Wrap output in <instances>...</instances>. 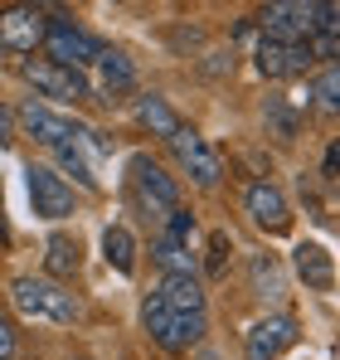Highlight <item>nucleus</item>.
Segmentation results:
<instances>
[{
  "label": "nucleus",
  "instance_id": "29",
  "mask_svg": "<svg viewBox=\"0 0 340 360\" xmlns=\"http://www.w3.org/2000/svg\"><path fill=\"white\" fill-rule=\"evenodd\" d=\"M15 346H20V331H15V321L0 311V360H10L15 356Z\"/></svg>",
  "mask_w": 340,
  "mask_h": 360
},
{
  "label": "nucleus",
  "instance_id": "16",
  "mask_svg": "<svg viewBox=\"0 0 340 360\" xmlns=\"http://www.w3.org/2000/svg\"><path fill=\"white\" fill-rule=\"evenodd\" d=\"M248 288H253V297H258V302H282V292H287L282 258H277V253H268V248L248 253Z\"/></svg>",
  "mask_w": 340,
  "mask_h": 360
},
{
  "label": "nucleus",
  "instance_id": "30",
  "mask_svg": "<svg viewBox=\"0 0 340 360\" xmlns=\"http://www.w3.org/2000/svg\"><path fill=\"white\" fill-rule=\"evenodd\" d=\"M336 176H340V141H331V146H326V156H321V180H326V185H336Z\"/></svg>",
  "mask_w": 340,
  "mask_h": 360
},
{
  "label": "nucleus",
  "instance_id": "17",
  "mask_svg": "<svg viewBox=\"0 0 340 360\" xmlns=\"http://www.w3.org/2000/svg\"><path fill=\"white\" fill-rule=\"evenodd\" d=\"M78 268H83V243H78V234L54 229V234L44 239V278L68 283V278H78Z\"/></svg>",
  "mask_w": 340,
  "mask_h": 360
},
{
  "label": "nucleus",
  "instance_id": "18",
  "mask_svg": "<svg viewBox=\"0 0 340 360\" xmlns=\"http://www.w3.org/2000/svg\"><path fill=\"white\" fill-rule=\"evenodd\" d=\"M131 117H136V127H141L146 136H161V141H170V136L180 131V112L170 108L161 93H141V98L131 103Z\"/></svg>",
  "mask_w": 340,
  "mask_h": 360
},
{
  "label": "nucleus",
  "instance_id": "9",
  "mask_svg": "<svg viewBox=\"0 0 340 360\" xmlns=\"http://www.w3.org/2000/svg\"><path fill=\"white\" fill-rule=\"evenodd\" d=\"M25 185H30V210H34V219H68L73 210H78V200H73V185L58 176L54 166H39V161H30L25 166Z\"/></svg>",
  "mask_w": 340,
  "mask_h": 360
},
{
  "label": "nucleus",
  "instance_id": "7",
  "mask_svg": "<svg viewBox=\"0 0 340 360\" xmlns=\"http://www.w3.org/2000/svg\"><path fill=\"white\" fill-rule=\"evenodd\" d=\"M166 146H170V156H175V166L195 180L200 190H219V185H224V161H219V151H214L195 127L180 122V131L170 136Z\"/></svg>",
  "mask_w": 340,
  "mask_h": 360
},
{
  "label": "nucleus",
  "instance_id": "11",
  "mask_svg": "<svg viewBox=\"0 0 340 360\" xmlns=\"http://www.w3.org/2000/svg\"><path fill=\"white\" fill-rule=\"evenodd\" d=\"M253 30H263V39H277V44H306L316 34L311 25V5L301 0H273L253 15Z\"/></svg>",
  "mask_w": 340,
  "mask_h": 360
},
{
  "label": "nucleus",
  "instance_id": "5",
  "mask_svg": "<svg viewBox=\"0 0 340 360\" xmlns=\"http://www.w3.org/2000/svg\"><path fill=\"white\" fill-rule=\"evenodd\" d=\"M20 78L30 83V98H39V103L78 108V103H88V98H93V88H88V78H83V73L58 68V63H49V59H20Z\"/></svg>",
  "mask_w": 340,
  "mask_h": 360
},
{
  "label": "nucleus",
  "instance_id": "1",
  "mask_svg": "<svg viewBox=\"0 0 340 360\" xmlns=\"http://www.w3.org/2000/svg\"><path fill=\"white\" fill-rule=\"evenodd\" d=\"M10 302H15V311L20 316H30V321H54V326H73L78 316H83V302L78 292H68L63 283L54 278H34V273H15L10 278Z\"/></svg>",
  "mask_w": 340,
  "mask_h": 360
},
{
  "label": "nucleus",
  "instance_id": "27",
  "mask_svg": "<svg viewBox=\"0 0 340 360\" xmlns=\"http://www.w3.org/2000/svg\"><path fill=\"white\" fill-rule=\"evenodd\" d=\"M15 136H20V127H15V108L0 98V151H10V146H15Z\"/></svg>",
  "mask_w": 340,
  "mask_h": 360
},
{
  "label": "nucleus",
  "instance_id": "28",
  "mask_svg": "<svg viewBox=\"0 0 340 360\" xmlns=\"http://www.w3.org/2000/svg\"><path fill=\"white\" fill-rule=\"evenodd\" d=\"M170 44H175L180 54H190V49H200V44H204V30H195V25H180V30L170 34Z\"/></svg>",
  "mask_w": 340,
  "mask_h": 360
},
{
  "label": "nucleus",
  "instance_id": "14",
  "mask_svg": "<svg viewBox=\"0 0 340 360\" xmlns=\"http://www.w3.org/2000/svg\"><path fill=\"white\" fill-rule=\"evenodd\" d=\"M253 68H258L263 78L282 83V78H301V73H306V68H316V63H311V49H306V44L258 39V49H253Z\"/></svg>",
  "mask_w": 340,
  "mask_h": 360
},
{
  "label": "nucleus",
  "instance_id": "21",
  "mask_svg": "<svg viewBox=\"0 0 340 360\" xmlns=\"http://www.w3.org/2000/svg\"><path fill=\"white\" fill-rule=\"evenodd\" d=\"M103 258H107L112 273L131 278V273H136V234H131L126 224H107V229H103Z\"/></svg>",
  "mask_w": 340,
  "mask_h": 360
},
{
  "label": "nucleus",
  "instance_id": "12",
  "mask_svg": "<svg viewBox=\"0 0 340 360\" xmlns=\"http://www.w3.org/2000/svg\"><path fill=\"white\" fill-rule=\"evenodd\" d=\"M15 127L30 136V141H39V146H68L73 141V122L63 117V112H54L49 103H39V98H25L20 108H15Z\"/></svg>",
  "mask_w": 340,
  "mask_h": 360
},
{
  "label": "nucleus",
  "instance_id": "22",
  "mask_svg": "<svg viewBox=\"0 0 340 360\" xmlns=\"http://www.w3.org/2000/svg\"><path fill=\"white\" fill-rule=\"evenodd\" d=\"M151 258H156L161 278H190V273H200V258H195L185 243H170V239H161V234L151 243Z\"/></svg>",
  "mask_w": 340,
  "mask_h": 360
},
{
  "label": "nucleus",
  "instance_id": "2",
  "mask_svg": "<svg viewBox=\"0 0 340 360\" xmlns=\"http://www.w3.org/2000/svg\"><path fill=\"white\" fill-rule=\"evenodd\" d=\"M141 331H146L161 351L180 356V351H190V346L204 341V331H209V311H170L156 292H146V297H141Z\"/></svg>",
  "mask_w": 340,
  "mask_h": 360
},
{
  "label": "nucleus",
  "instance_id": "25",
  "mask_svg": "<svg viewBox=\"0 0 340 360\" xmlns=\"http://www.w3.org/2000/svg\"><path fill=\"white\" fill-rule=\"evenodd\" d=\"M228 258H233V239H228V229H209V243H204V273H209V278H224Z\"/></svg>",
  "mask_w": 340,
  "mask_h": 360
},
{
  "label": "nucleus",
  "instance_id": "3",
  "mask_svg": "<svg viewBox=\"0 0 340 360\" xmlns=\"http://www.w3.org/2000/svg\"><path fill=\"white\" fill-rule=\"evenodd\" d=\"M126 185H131V200L141 205V214L156 219V224H166L170 210H180V180L170 176L161 161H151V156H131L126 161Z\"/></svg>",
  "mask_w": 340,
  "mask_h": 360
},
{
  "label": "nucleus",
  "instance_id": "15",
  "mask_svg": "<svg viewBox=\"0 0 340 360\" xmlns=\"http://www.w3.org/2000/svg\"><path fill=\"white\" fill-rule=\"evenodd\" d=\"M292 273L306 283V292H336V253L326 243L301 239L292 248Z\"/></svg>",
  "mask_w": 340,
  "mask_h": 360
},
{
  "label": "nucleus",
  "instance_id": "23",
  "mask_svg": "<svg viewBox=\"0 0 340 360\" xmlns=\"http://www.w3.org/2000/svg\"><path fill=\"white\" fill-rule=\"evenodd\" d=\"M54 166L63 176H73L83 190H98V171L88 166V156H83V146L78 141H68V146H54Z\"/></svg>",
  "mask_w": 340,
  "mask_h": 360
},
{
  "label": "nucleus",
  "instance_id": "10",
  "mask_svg": "<svg viewBox=\"0 0 340 360\" xmlns=\"http://www.w3.org/2000/svg\"><path fill=\"white\" fill-rule=\"evenodd\" d=\"M296 336H301V326L292 311H268L243 331V360H277L282 351L296 346Z\"/></svg>",
  "mask_w": 340,
  "mask_h": 360
},
{
  "label": "nucleus",
  "instance_id": "26",
  "mask_svg": "<svg viewBox=\"0 0 340 360\" xmlns=\"http://www.w3.org/2000/svg\"><path fill=\"white\" fill-rule=\"evenodd\" d=\"M200 68H204L209 78H224V73H233V49H209Z\"/></svg>",
  "mask_w": 340,
  "mask_h": 360
},
{
  "label": "nucleus",
  "instance_id": "13",
  "mask_svg": "<svg viewBox=\"0 0 340 360\" xmlns=\"http://www.w3.org/2000/svg\"><path fill=\"white\" fill-rule=\"evenodd\" d=\"M88 73H98V83L88 78V88L98 93V103H122V93H131L136 88V63L126 59L122 49H98V63L88 68Z\"/></svg>",
  "mask_w": 340,
  "mask_h": 360
},
{
  "label": "nucleus",
  "instance_id": "6",
  "mask_svg": "<svg viewBox=\"0 0 340 360\" xmlns=\"http://www.w3.org/2000/svg\"><path fill=\"white\" fill-rule=\"evenodd\" d=\"M49 30V10L44 5H0V54L15 59H34Z\"/></svg>",
  "mask_w": 340,
  "mask_h": 360
},
{
  "label": "nucleus",
  "instance_id": "19",
  "mask_svg": "<svg viewBox=\"0 0 340 360\" xmlns=\"http://www.w3.org/2000/svg\"><path fill=\"white\" fill-rule=\"evenodd\" d=\"M258 117H263V136H273L277 146H292V141L301 136V112L287 103L282 93H273V98L263 103V112H258Z\"/></svg>",
  "mask_w": 340,
  "mask_h": 360
},
{
  "label": "nucleus",
  "instance_id": "32",
  "mask_svg": "<svg viewBox=\"0 0 340 360\" xmlns=\"http://www.w3.org/2000/svg\"><path fill=\"white\" fill-rule=\"evenodd\" d=\"M73 360H88V356H73Z\"/></svg>",
  "mask_w": 340,
  "mask_h": 360
},
{
  "label": "nucleus",
  "instance_id": "20",
  "mask_svg": "<svg viewBox=\"0 0 340 360\" xmlns=\"http://www.w3.org/2000/svg\"><path fill=\"white\" fill-rule=\"evenodd\" d=\"M156 297L166 302L170 311H209V297H204L200 273H190V278H161V283H156Z\"/></svg>",
  "mask_w": 340,
  "mask_h": 360
},
{
  "label": "nucleus",
  "instance_id": "31",
  "mask_svg": "<svg viewBox=\"0 0 340 360\" xmlns=\"http://www.w3.org/2000/svg\"><path fill=\"white\" fill-rule=\"evenodd\" d=\"M0 248H10V219H5V205H0Z\"/></svg>",
  "mask_w": 340,
  "mask_h": 360
},
{
  "label": "nucleus",
  "instance_id": "24",
  "mask_svg": "<svg viewBox=\"0 0 340 360\" xmlns=\"http://www.w3.org/2000/svg\"><path fill=\"white\" fill-rule=\"evenodd\" d=\"M306 93L316 98V108H321V112H336V108H340V68H336V63H321Z\"/></svg>",
  "mask_w": 340,
  "mask_h": 360
},
{
  "label": "nucleus",
  "instance_id": "8",
  "mask_svg": "<svg viewBox=\"0 0 340 360\" xmlns=\"http://www.w3.org/2000/svg\"><path fill=\"white\" fill-rule=\"evenodd\" d=\"M243 214H248L253 229H263L268 239H282V234H292V224H296L292 200L282 195L277 180H248V185H243Z\"/></svg>",
  "mask_w": 340,
  "mask_h": 360
},
{
  "label": "nucleus",
  "instance_id": "4",
  "mask_svg": "<svg viewBox=\"0 0 340 360\" xmlns=\"http://www.w3.org/2000/svg\"><path fill=\"white\" fill-rule=\"evenodd\" d=\"M98 39L83 30V25H73L63 10H49V30H44V44H39V54L58 68H73V73H83L88 78V68L98 63Z\"/></svg>",
  "mask_w": 340,
  "mask_h": 360
},
{
  "label": "nucleus",
  "instance_id": "33",
  "mask_svg": "<svg viewBox=\"0 0 340 360\" xmlns=\"http://www.w3.org/2000/svg\"><path fill=\"white\" fill-rule=\"evenodd\" d=\"M10 360H20V356H10Z\"/></svg>",
  "mask_w": 340,
  "mask_h": 360
}]
</instances>
